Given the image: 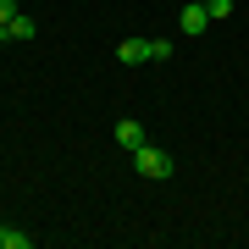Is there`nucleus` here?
I'll return each instance as SVG.
<instances>
[{
	"instance_id": "obj_1",
	"label": "nucleus",
	"mask_w": 249,
	"mask_h": 249,
	"mask_svg": "<svg viewBox=\"0 0 249 249\" xmlns=\"http://www.w3.org/2000/svg\"><path fill=\"white\" fill-rule=\"evenodd\" d=\"M133 166H139V178H150V183H166L172 172H178V160H172L166 150H155V144H144V150H133Z\"/></svg>"
},
{
	"instance_id": "obj_2",
	"label": "nucleus",
	"mask_w": 249,
	"mask_h": 249,
	"mask_svg": "<svg viewBox=\"0 0 249 249\" xmlns=\"http://www.w3.org/2000/svg\"><path fill=\"white\" fill-rule=\"evenodd\" d=\"M205 22H211V11H205L199 0H188V6L178 11V34H183V39H199V34H205Z\"/></svg>"
},
{
	"instance_id": "obj_3",
	"label": "nucleus",
	"mask_w": 249,
	"mask_h": 249,
	"mask_svg": "<svg viewBox=\"0 0 249 249\" xmlns=\"http://www.w3.org/2000/svg\"><path fill=\"white\" fill-rule=\"evenodd\" d=\"M116 61H122V67H139V61H150V39H139V34H127L122 45H116Z\"/></svg>"
},
{
	"instance_id": "obj_4",
	"label": "nucleus",
	"mask_w": 249,
	"mask_h": 249,
	"mask_svg": "<svg viewBox=\"0 0 249 249\" xmlns=\"http://www.w3.org/2000/svg\"><path fill=\"white\" fill-rule=\"evenodd\" d=\"M116 144H122V150L133 155V150H144V144H150V139H144V127L133 122V116H122V122H116Z\"/></svg>"
},
{
	"instance_id": "obj_5",
	"label": "nucleus",
	"mask_w": 249,
	"mask_h": 249,
	"mask_svg": "<svg viewBox=\"0 0 249 249\" xmlns=\"http://www.w3.org/2000/svg\"><path fill=\"white\" fill-rule=\"evenodd\" d=\"M34 34H39V22L28 17V11H17V17L6 22V39H34Z\"/></svg>"
},
{
	"instance_id": "obj_6",
	"label": "nucleus",
	"mask_w": 249,
	"mask_h": 249,
	"mask_svg": "<svg viewBox=\"0 0 249 249\" xmlns=\"http://www.w3.org/2000/svg\"><path fill=\"white\" fill-rule=\"evenodd\" d=\"M28 244H34V238H28L22 227H6V232H0V249H28Z\"/></svg>"
},
{
	"instance_id": "obj_7",
	"label": "nucleus",
	"mask_w": 249,
	"mask_h": 249,
	"mask_svg": "<svg viewBox=\"0 0 249 249\" xmlns=\"http://www.w3.org/2000/svg\"><path fill=\"white\" fill-rule=\"evenodd\" d=\"M150 61H172V39H166V34L150 39Z\"/></svg>"
},
{
	"instance_id": "obj_8",
	"label": "nucleus",
	"mask_w": 249,
	"mask_h": 249,
	"mask_svg": "<svg viewBox=\"0 0 249 249\" xmlns=\"http://www.w3.org/2000/svg\"><path fill=\"white\" fill-rule=\"evenodd\" d=\"M11 17H17V0H0V45H11V39H6V22Z\"/></svg>"
},
{
	"instance_id": "obj_9",
	"label": "nucleus",
	"mask_w": 249,
	"mask_h": 249,
	"mask_svg": "<svg viewBox=\"0 0 249 249\" xmlns=\"http://www.w3.org/2000/svg\"><path fill=\"white\" fill-rule=\"evenodd\" d=\"M205 11H211V22H222V17H232V0H205Z\"/></svg>"
},
{
	"instance_id": "obj_10",
	"label": "nucleus",
	"mask_w": 249,
	"mask_h": 249,
	"mask_svg": "<svg viewBox=\"0 0 249 249\" xmlns=\"http://www.w3.org/2000/svg\"><path fill=\"white\" fill-rule=\"evenodd\" d=\"M0 232H6V222H0Z\"/></svg>"
},
{
	"instance_id": "obj_11",
	"label": "nucleus",
	"mask_w": 249,
	"mask_h": 249,
	"mask_svg": "<svg viewBox=\"0 0 249 249\" xmlns=\"http://www.w3.org/2000/svg\"><path fill=\"white\" fill-rule=\"evenodd\" d=\"M199 6H205V0H199Z\"/></svg>"
}]
</instances>
